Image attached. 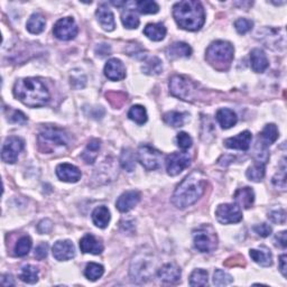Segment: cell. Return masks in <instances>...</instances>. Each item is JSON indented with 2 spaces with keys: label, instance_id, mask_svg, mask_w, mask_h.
Returning a JSON list of instances; mask_svg holds the SVG:
<instances>
[{
  "label": "cell",
  "instance_id": "cell-37",
  "mask_svg": "<svg viewBox=\"0 0 287 287\" xmlns=\"http://www.w3.org/2000/svg\"><path fill=\"white\" fill-rule=\"evenodd\" d=\"M121 21H123V24L126 28L128 30H136L140 23L139 18H138V16L135 14L132 8H128L125 10L123 13V16H121Z\"/></svg>",
  "mask_w": 287,
  "mask_h": 287
},
{
  "label": "cell",
  "instance_id": "cell-58",
  "mask_svg": "<svg viewBox=\"0 0 287 287\" xmlns=\"http://www.w3.org/2000/svg\"><path fill=\"white\" fill-rule=\"evenodd\" d=\"M2 284L4 286H13L15 285L14 278L10 275H3L2 276Z\"/></svg>",
  "mask_w": 287,
  "mask_h": 287
},
{
  "label": "cell",
  "instance_id": "cell-10",
  "mask_svg": "<svg viewBox=\"0 0 287 287\" xmlns=\"http://www.w3.org/2000/svg\"><path fill=\"white\" fill-rule=\"evenodd\" d=\"M24 150V140L19 137H8L3 146L2 158L5 163L15 164L17 162L20 152Z\"/></svg>",
  "mask_w": 287,
  "mask_h": 287
},
{
  "label": "cell",
  "instance_id": "cell-34",
  "mask_svg": "<svg viewBox=\"0 0 287 287\" xmlns=\"http://www.w3.org/2000/svg\"><path fill=\"white\" fill-rule=\"evenodd\" d=\"M142 71L144 73L148 75H158L162 73L163 71V64L162 61L158 58H152L148 61H146L145 64L142 65Z\"/></svg>",
  "mask_w": 287,
  "mask_h": 287
},
{
  "label": "cell",
  "instance_id": "cell-5",
  "mask_svg": "<svg viewBox=\"0 0 287 287\" xmlns=\"http://www.w3.org/2000/svg\"><path fill=\"white\" fill-rule=\"evenodd\" d=\"M234 46L229 42L217 41L208 47L206 59L215 70L224 71L228 70L234 60Z\"/></svg>",
  "mask_w": 287,
  "mask_h": 287
},
{
  "label": "cell",
  "instance_id": "cell-47",
  "mask_svg": "<svg viewBox=\"0 0 287 287\" xmlns=\"http://www.w3.org/2000/svg\"><path fill=\"white\" fill-rule=\"evenodd\" d=\"M252 26H253L252 21L250 19H246V18H239L238 20H236L235 23L236 30L239 34H246V33L251 31Z\"/></svg>",
  "mask_w": 287,
  "mask_h": 287
},
{
  "label": "cell",
  "instance_id": "cell-50",
  "mask_svg": "<svg viewBox=\"0 0 287 287\" xmlns=\"http://www.w3.org/2000/svg\"><path fill=\"white\" fill-rule=\"evenodd\" d=\"M7 119L10 123H15V124H25L27 121V117L26 116L19 111V110H10L9 109V113L7 114Z\"/></svg>",
  "mask_w": 287,
  "mask_h": 287
},
{
  "label": "cell",
  "instance_id": "cell-25",
  "mask_svg": "<svg viewBox=\"0 0 287 287\" xmlns=\"http://www.w3.org/2000/svg\"><path fill=\"white\" fill-rule=\"evenodd\" d=\"M167 56L172 60L181 58H190L192 54V48L189 44L183 42H176L167 48Z\"/></svg>",
  "mask_w": 287,
  "mask_h": 287
},
{
  "label": "cell",
  "instance_id": "cell-51",
  "mask_svg": "<svg viewBox=\"0 0 287 287\" xmlns=\"http://www.w3.org/2000/svg\"><path fill=\"white\" fill-rule=\"evenodd\" d=\"M53 229V223L49 219H44L42 221L38 223L37 225V230L38 233L42 234V235H45V234H49Z\"/></svg>",
  "mask_w": 287,
  "mask_h": 287
},
{
  "label": "cell",
  "instance_id": "cell-54",
  "mask_svg": "<svg viewBox=\"0 0 287 287\" xmlns=\"http://www.w3.org/2000/svg\"><path fill=\"white\" fill-rule=\"evenodd\" d=\"M245 259L244 257H240V256H237V257H231L229 258L227 262L223 263L225 266H237V265H245Z\"/></svg>",
  "mask_w": 287,
  "mask_h": 287
},
{
  "label": "cell",
  "instance_id": "cell-41",
  "mask_svg": "<svg viewBox=\"0 0 287 287\" xmlns=\"http://www.w3.org/2000/svg\"><path fill=\"white\" fill-rule=\"evenodd\" d=\"M32 248V239L28 236L21 237L20 239H18L17 244L15 246V255L18 257H24L26 255H28V252Z\"/></svg>",
  "mask_w": 287,
  "mask_h": 287
},
{
  "label": "cell",
  "instance_id": "cell-38",
  "mask_svg": "<svg viewBox=\"0 0 287 287\" xmlns=\"http://www.w3.org/2000/svg\"><path fill=\"white\" fill-rule=\"evenodd\" d=\"M103 273H104V268H103L102 265H99V264H96V263L88 264L85 269H84L85 277L91 281L98 280L103 275Z\"/></svg>",
  "mask_w": 287,
  "mask_h": 287
},
{
  "label": "cell",
  "instance_id": "cell-35",
  "mask_svg": "<svg viewBox=\"0 0 287 287\" xmlns=\"http://www.w3.org/2000/svg\"><path fill=\"white\" fill-rule=\"evenodd\" d=\"M120 164L121 167L129 173L135 169V154L132 153L130 148H124L123 152H121Z\"/></svg>",
  "mask_w": 287,
  "mask_h": 287
},
{
  "label": "cell",
  "instance_id": "cell-43",
  "mask_svg": "<svg viewBox=\"0 0 287 287\" xmlns=\"http://www.w3.org/2000/svg\"><path fill=\"white\" fill-rule=\"evenodd\" d=\"M234 281L233 276L222 269H215L213 274V284L215 286H225Z\"/></svg>",
  "mask_w": 287,
  "mask_h": 287
},
{
  "label": "cell",
  "instance_id": "cell-40",
  "mask_svg": "<svg viewBox=\"0 0 287 287\" xmlns=\"http://www.w3.org/2000/svg\"><path fill=\"white\" fill-rule=\"evenodd\" d=\"M185 117L186 113L170 111L164 114V121L172 127H182L185 123Z\"/></svg>",
  "mask_w": 287,
  "mask_h": 287
},
{
  "label": "cell",
  "instance_id": "cell-23",
  "mask_svg": "<svg viewBox=\"0 0 287 287\" xmlns=\"http://www.w3.org/2000/svg\"><path fill=\"white\" fill-rule=\"evenodd\" d=\"M250 62L252 70L257 73H263L269 66L266 54L261 48H253L250 52Z\"/></svg>",
  "mask_w": 287,
  "mask_h": 287
},
{
  "label": "cell",
  "instance_id": "cell-2",
  "mask_svg": "<svg viewBox=\"0 0 287 287\" xmlns=\"http://www.w3.org/2000/svg\"><path fill=\"white\" fill-rule=\"evenodd\" d=\"M14 95L20 102L31 108L45 106L51 99L45 84L36 78H25L16 82Z\"/></svg>",
  "mask_w": 287,
  "mask_h": 287
},
{
  "label": "cell",
  "instance_id": "cell-33",
  "mask_svg": "<svg viewBox=\"0 0 287 287\" xmlns=\"http://www.w3.org/2000/svg\"><path fill=\"white\" fill-rule=\"evenodd\" d=\"M265 165H266V162L257 161L255 165H252L251 167L248 168L246 173L247 178L252 182H261L265 176V169H266L265 168Z\"/></svg>",
  "mask_w": 287,
  "mask_h": 287
},
{
  "label": "cell",
  "instance_id": "cell-7",
  "mask_svg": "<svg viewBox=\"0 0 287 287\" xmlns=\"http://www.w3.org/2000/svg\"><path fill=\"white\" fill-rule=\"evenodd\" d=\"M193 241L196 249L201 252H212L218 247L217 233L208 224L193 231Z\"/></svg>",
  "mask_w": 287,
  "mask_h": 287
},
{
  "label": "cell",
  "instance_id": "cell-6",
  "mask_svg": "<svg viewBox=\"0 0 287 287\" xmlns=\"http://www.w3.org/2000/svg\"><path fill=\"white\" fill-rule=\"evenodd\" d=\"M155 263L153 256L147 252H140L134 258L130 266V276L136 281L150 280L154 274Z\"/></svg>",
  "mask_w": 287,
  "mask_h": 287
},
{
  "label": "cell",
  "instance_id": "cell-26",
  "mask_svg": "<svg viewBox=\"0 0 287 287\" xmlns=\"http://www.w3.org/2000/svg\"><path fill=\"white\" fill-rule=\"evenodd\" d=\"M249 255L251 259L258 265H261L263 267L272 266L273 264V256L267 248H261V249H251Z\"/></svg>",
  "mask_w": 287,
  "mask_h": 287
},
{
  "label": "cell",
  "instance_id": "cell-44",
  "mask_svg": "<svg viewBox=\"0 0 287 287\" xmlns=\"http://www.w3.org/2000/svg\"><path fill=\"white\" fill-rule=\"evenodd\" d=\"M107 100L113 108H121L127 101V95L124 92H109L106 95Z\"/></svg>",
  "mask_w": 287,
  "mask_h": 287
},
{
  "label": "cell",
  "instance_id": "cell-22",
  "mask_svg": "<svg viewBox=\"0 0 287 287\" xmlns=\"http://www.w3.org/2000/svg\"><path fill=\"white\" fill-rule=\"evenodd\" d=\"M234 197L237 206L244 209L251 208L253 202H255V193H253L252 189H250V187L238 189L236 191Z\"/></svg>",
  "mask_w": 287,
  "mask_h": 287
},
{
  "label": "cell",
  "instance_id": "cell-28",
  "mask_svg": "<svg viewBox=\"0 0 287 287\" xmlns=\"http://www.w3.org/2000/svg\"><path fill=\"white\" fill-rule=\"evenodd\" d=\"M166 27L163 24H148L145 30H144V34H145L150 40L154 42L163 41L165 36H166Z\"/></svg>",
  "mask_w": 287,
  "mask_h": 287
},
{
  "label": "cell",
  "instance_id": "cell-20",
  "mask_svg": "<svg viewBox=\"0 0 287 287\" xmlns=\"http://www.w3.org/2000/svg\"><path fill=\"white\" fill-rule=\"evenodd\" d=\"M81 251L84 253H92V255H100L103 251L102 242L97 239L95 236L88 234L80 240Z\"/></svg>",
  "mask_w": 287,
  "mask_h": 287
},
{
  "label": "cell",
  "instance_id": "cell-52",
  "mask_svg": "<svg viewBox=\"0 0 287 287\" xmlns=\"http://www.w3.org/2000/svg\"><path fill=\"white\" fill-rule=\"evenodd\" d=\"M253 230L256 231V234L258 236H261L263 237V238H266V237L270 236V234H272V227L270 225H268L267 223H262V224H258L256 225L255 228H253Z\"/></svg>",
  "mask_w": 287,
  "mask_h": 287
},
{
  "label": "cell",
  "instance_id": "cell-15",
  "mask_svg": "<svg viewBox=\"0 0 287 287\" xmlns=\"http://www.w3.org/2000/svg\"><path fill=\"white\" fill-rule=\"evenodd\" d=\"M140 201V194L137 191H127L121 194L116 202V207L120 212H129Z\"/></svg>",
  "mask_w": 287,
  "mask_h": 287
},
{
  "label": "cell",
  "instance_id": "cell-45",
  "mask_svg": "<svg viewBox=\"0 0 287 287\" xmlns=\"http://www.w3.org/2000/svg\"><path fill=\"white\" fill-rule=\"evenodd\" d=\"M273 184L278 187V189L285 191L286 190V165L285 159L281 164V167L278 169V172L273 178Z\"/></svg>",
  "mask_w": 287,
  "mask_h": 287
},
{
  "label": "cell",
  "instance_id": "cell-24",
  "mask_svg": "<svg viewBox=\"0 0 287 287\" xmlns=\"http://www.w3.org/2000/svg\"><path fill=\"white\" fill-rule=\"evenodd\" d=\"M215 118H217L218 123L223 129L231 128V127H234L237 124V121H238V117H237L236 112H234V110L228 108L219 109L217 114H215Z\"/></svg>",
  "mask_w": 287,
  "mask_h": 287
},
{
  "label": "cell",
  "instance_id": "cell-8",
  "mask_svg": "<svg viewBox=\"0 0 287 287\" xmlns=\"http://www.w3.org/2000/svg\"><path fill=\"white\" fill-rule=\"evenodd\" d=\"M169 91L182 100H192L195 93V85L185 76L174 75L169 81Z\"/></svg>",
  "mask_w": 287,
  "mask_h": 287
},
{
  "label": "cell",
  "instance_id": "cell-42",
  "mask_svg": "<svg viewBox=\"0 0 287 287\" xmlns=\"http://www.w3.org/2000/svg\"><path fill=\"white\" fill-rule=\"evenodd\" d=\"M136 8L140 14H156L159 10V6L152 0H140L136 3Z\"/></svg>",
  "mask_w": 287,
  "mask_h": 287
},
{
  "label": "cell",
  "instance_id": "cell-55",
  "mask_svg": "<svg viewBox=\"0 0 287 287\" xmlns=\"http://www.w3.org/2000/svg\"><path fill=\"white\" fill-rule=\"evenodd\" d=\"M96 53L98 56H107V55L110 54V46H108L107 44H100V45L96 48Z\"/></svg>",
  "mask_w": 287,
  "mask_h": 287
},
{
  "label": "cell",
  "instance_id": "cell-48",
  "mask_svg": "<svg viewBox=\"0 0 287 287\" xmlns=\"http://www.w3.org/2000/svg\"><path fill=\"white\" fill-rule=\"evenodd\" d=\"M176 140H178V146L183 151L189 150V148L192 146V144H193L191 136L189 134H186V132H184V131L180 132L178 137H176Z\"/></svg>",
  "mask_w": 287,
  "mask_h": 287
},
{
  "label": "cell",
  "instance_id": "cell-11",
  "mask_svg": "<svg viewBox=\"0 0 287 287\" xmlns=\"http://www.w3.org/2000/svg\"><path fill=\"white\" fill-rule=\"evenodd\" d=\"M78 26L72 17H64L56 21L54 25V36L61 41H71L78 35Z\"/></svg>",
  "mask_w": 287,
  "mask_h": 287
},
{
  "label": "cell",
  "instance_id": "cell-32",
  "mask_svg": "<svg viewBox=\"0 0 287 287\" xmlns=\"http://www.w3.org/2000/svg\"><path fill=\"white\" fill-rule=\"evenodd\" d=\"M38 274H40V270H38L37 267L32 266V265H25L20 269L19 278L24 283L35 284L38 280Z\"/></svg>",
  "mask_w": 287,
  "mask_h": 287
},
{
  "label": "cell",
  "instance_id": "cell-3",
  "mask_svg": "<svg viewBox=\"0 0 287 287\" xmlns=\"http://www.w3.org/2000/svg\"><path fill=\"white\" fill-rule=\"evenodd\" d=\"M173 16L181 28L190 32L198 31L206 21V14L202 4L194 0H184L175 4Z\"/></svg>",
  "mask_w": 287,
  "mask_h": 287
},
{
  "label": "cell",
  "instance_id": "cell-27",
  "mask_svg": "<svg viewBox=\"0 0 287 287\" xmlns=\"http://www.w3.org/2000/svg\"><path fill=\"white\" fill-rule=\"evenodd\" d=\"M101 147V141L99 139H91L84 148L83 153L81 154V157L87 164H93L98 157L99 151Z\"/></svg>",
  "mask_w": 287,
  "mask_h": 287
},
{
  "label": "cell",
  "instance_id": "cell-13",
  "mask_svg": "<svg viewBox=\"0 0 287 287\" xmlns=\"http://www.w3.org/2000/svg\"><path fill=\"white\" fill-rule=\"evenodd\" d=\"M191 165V157L186 153H173L166 159V170L170 176H176Z\"/></svg>",
  "mask_w": 287,
  "mask_h": 287
},
{
  "label": "cell",
  "instance_id": "cell-18",
  "mask_svg": "<svg viewBox=\"0 0 287 287\" xmlns=\"http://www.w3.org/2000/svg\"><path fill=\"white\" fill-rule=\"evenodd\" d=\"M104 75L111 81H121L126 78V69L118 59L109 60L104 66Z\"/></svg>",
  "mask_w": 287,
  "mask_h": 287
},
{
  "label": "cell",
  "instance_id": "cell-12",
  "mask_svg": "<svg viewBox=\"0 0 287 287\" xmlns=\"http://www.w3.org/2000/svg\"><path fill=\"white\" fill-rule=\"evenodd\" d=\"M215 217L222 224L237 223L242 220V212L237 204H220L215 211Z\"/></svg>",
  "mask_w": 287,
  "mask_h": 287
},
{
  "label": "cell",
  "instance_id": "cell-16",
  "mask_svg": "<svg viewBox=\"0 0 287 287\" xmlns=\"http://www.w3.org/2000/svg\"><path fill=\"white\" fill-rule=\"evenodd\" d=\"M56 175L61 181L68 182V183H75L81 179L82 174L81 170L74 165L63 163L56 167Z\"/></svg>",
  "mask_w": 287,
  "mask_h": 287
},
{
  "label": "cell",
  "instance_id": "cell-49",
  "mask_svg": "<svg viewBox=\"0 0 287 287\" xmlns=\"http://www.w3.org/2000/svg\"><path fill=\"white\" fill-rule=\"evenodd\" d=\"M268 219L274 223L284 224L286 222V212L284 210H273L268 213Z\"/></svg>",
  "mask_w": 287,
  "mask_h": 287
},
{
  "label": "cell",
  "instance_id": "cell-31",
  "mask_svg": "<svg viewBox=\"0 0 287 287\" xmlns=\"http://www.w3.org/2000/svg\"><path fill=\"white\" fill-rule=\"evenodd\" d=\"M46 20L41 14H33L27 21V30L32 34H41L45 30Z\"/></svg>",
  "mask_w": 287,
  "mask_h": 287
},
{
  "label": "cell",
  "instance_id": "cell-4",
  "mask_svg": "<svg viewBox=\"0 0 287 287\" xmlns=\"http://www.w3.org/2000/svg\"><path fill=\"white\" fill-rule=\"evenodd\" d=\"M38 148L46 154H52L69 145V135L65 130L58 127H45L38 134Z\"/></svg>",
  "mask_w": 287,
  "mask_h": 287
},
{
  "label": "cell",
  "instance_id": "cell-30",
  "mask_svg": "<svg viewBox=\"0 0 287 287\" xmlns=\"http://www.w3.org/2000/svg\"><path fill=\"white\" fill-rule=\"evenodd\" d=\"M278 138V129L274 124H269L265 126L264 130L262 134L259 135V139H261V144L263 147H267L272 145L273 142L277 140Z\"/></svg>",
  "mask_w": 287,
  "mask_h": 287
},
{
  "label": "cell",
  "instance_id": "cell-56",
  "mask_svg": "<svg viewBox=\"0 0 287 287\" xmlns=\"http://www.w3.org/2000/svg\"><path fill=\"white\" fill-rule=\"evenodd\" d=\"M276 241H277V244L281 247V248H286V242H287V238H286V231H281L278 235H276L275 237Z\"/></svg>",
  "mask_w": 287,
  "mask_h": 287
},
{
  "label": "cell",
  "instance_id": "cell-53",
  "mask_svg": "<svg viewBox=\"0 0 287 287\" xmlns=\"http://www.w3.org/2000/svg\"><path fill=\"white\" fill-rule=\"evenodd\" d=\"M47 251H48V245L43 242V244H40L35 249V257L38 259V261H42V259L46 258L47 256Z\"/></svg>",
  "mask_w": 287,
  "mask_h": 287
},
{
  "label": "cell",
  "instance_id": "cell-29",
  "mask_svg": "<svg viewBox=\"0 0 287 287\" xmlns=\"http://www.w3.org/2000/svg\"><path fill=\"white\" fill-rule=\"evenodd\" d=\"M110 219H111V215H110V211L106 207H99L95 209V211L92 212L93 223H95L98 228H107L110 222Z\"/></svg>",
  "mask_w": 287,
  "mask_h": 287
},
{
  "label": "cell",
  "instance_id": "cell-14",
  "mask_svg": "<svg viewBox=\"0 0 287 287\" xmlns=\"http://www.w3.org/2000/svg\"><path fill=\"white\" fill-rule=\"evenodd\" d=\"M53 256L59 262H66L75 256L74 245L69 240L58 241L53 246Z\"/></svg>",
  "mask_w": 287,
  "mask_h": 287
},
{
  "label": "cell",
  "instance_id": "cell-39",
  "mask_svg": "<svg viewBox=\"0 0 287 287\" xmlns=\"http://www.w3.org/2000/svg\"><path fill=\"white\" fill-rule=\"evenodd\" d=\"M208 272L204 269H195L190 276V285L198 287V286H207L209 281Z\"/></svg>",
  "mask_w": 287,
  "mask_h": 287
},
{
  "label": "cell",
  "instance_id": "cell-57",
  "mask_svg": "<svg viewBox=\"0 0 287 287\" xmlns=\"http://www.w3.org/2000/svg\"><path fill=\"white\" fill-rule=\"evenodd\" d=\"M287 257L286 255H281L279 257V270H280V273L283 274L284 277H286V269H287Z\"/></svg>",
  "mask_w": 287,
  "mask_h": 287
},
{
  "label": "cell",
  "instance_id": "cell-9",
  "mask_svg": "<svg viewBox=\"0 0 287 287\" xmlns=\"http://www.w3.org/2000/svg\"><path fill=\"white\" fill-rule=\"evenodd\" d=\"M137 158L147 170H155L161 166L163 155L161 152L150 145H141L138 150Z\"/></svg>",
  "mask_w": 287,
  "mask_h": 287
},
{
  "label": "cell",
  "instance_id": "cell-21",
  "mask_svg": "<svg viewBox=\"0 0 287 287\" xmlns=\"http://www.w3.org/2000/svg\"><path fill=\"white\" fill-rule=\"evenodd\" d=\"M158 278L164 283L174 284L181 278V269L174 264H166L158 269Z\"/></svg>",
  "mask_w": 287,
  "mask_h": 287
},
{
  "label": "cell",
  "instance_id": "cell-17",
  "mask_svg": "<svg viewBox=\"0 0 287 287\" xmlns=\"http://www.w3.org/2000/svg\"><path fill=\"white\" fill-rule=\"evenodd\" d=\"M251 132L250 131H242L239 135L235 137L228 138L224 140V146L231 148V150H239V151H248L251 144Z\"/></svg>",
  "mask_w": 287,
  "mask_h": 287
},
{
  "label": "cell",
  "instance_id": "cell-36",
  "mask_svg": "<svg viewBox=\"0 0 287 287\" xmlns=\"http://www.w3.org/2000/svg\"><path fill=\"white\" fill-rule=\"evenodd\" d=\"M128 117L130 120L135 121L138 125H144L148 119L147 111L146 109L139 104H136V106H132L128 112Z\"/></svg>",
  "mask_w": 287,
  "mask_h": 287
},
{
  "label": "cell",
  "instance_id": "cell-1",
  "mask_svg": "<svg viewBox=\"0 0 287 287\" xmlns=\"http://www.w3.org/2000/svg\"><path fill=\"white\" fill-rule=\"evenodd\" d=\"M207 184L206 176L198 170H194L176 187L172 196V203L178 209H185L193 206L204 194Z\"/></svg>",
  "mask_w": 287,
  "mask_h": 287
},
{
  "label": "cell",
  "instance_id": "cell-19",
  "mask_svg": "<svg viewBox=\"0 0 287 287\" xmlns=\"http://www.w3.org/2000/svg\"><path fill=\"white\" fill-rule=\"evenodd\" d=\"M97 19L99 24L101 25L102 28L107 32H112L116 27V21H114V16L111 10L107 6V5H101L99 6L96 12Z\"/></svg>",
  "mask_w": 287,
  "mask_h": 287
},
{
  "label": "cell",
  "instance_id": "cell-46",
  "mask_svg": "<svg viewBox=\"0 0 287 287\" xmlns=\"http://www.w3.org/2000/svg\"><path fill=\"white\" fill-rule=\"evenodd\" d=\"M71 85L74 88V89H82V88L85 87L87 78L83 73H81L80 71H74L73 73L71 74Z\"/></svg>",
  "mask_w": 287,
  "mask_h": 287
}]
</instances>
